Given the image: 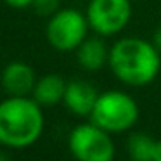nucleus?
Segmentation results:
<instances>
[{
    "mask_svg": "<svg viewBox=\"0 0 161 161\" xmlns=\"http://www.w3.org/2000/svg\"><path fill=\"white\" fill-rule=\"evenodd\" d=\"M126 151L132 161H161V140L142 132L128 137Z\"/></svg>",
    "mask_w": 161,
    "mask_h": 161,
    "instance_id": "9b49d317",
    "label": "nucleus"
},
{
    "mask_svg": "<svg viewBox=\"0 0 161 161\" xmlns=\"http://www.w3.org/2000/svg\"><path fill=\"white\" fill-rule=\"evenodd\" d=\"M108 66L123 85L146 87L161 69V52L151 40L125 36L109 49Z\"/></svg>",
    "mask_w": 161,
    "mask_h": 161,
    "instance_id": "f257e3e1",
    "label": "nucleus"
},
{
    "mask_svg": "<svg viewBox=\"0 0 161 161\" xmlns=\"http://www.w3.org/2000/svg\"><path fill=\"white\" fill-rule=\"evenodd\" d=\"M5 4L12 9H26V7H31L33 0H4Z\"/></svg>",
    "mask_w": 161,
    "mask_h": 161,
    "instance_id": "ddd939ff",
    "label": "nucleus"
},
{
    "mask_svg": "<svg viewBox=\"0 0 161 161\" xmlns=\"http://www.w3.org/2000/svg\"><path fill=\"white\" fill-rule=\"evenodd\" d=\"M75 52H76V61L80 68L90 73L102 69L109 61V49L106 47L102 36L99 35L87 36Z\"/></svg>",
    "mask_w": 161,
    "mask_h": 161,
    "instance_id": "1a4fd4ad",
    "label": "nucleus"
},
{
    "mask_svg": "<svg viewBox=\"0 0 161 161\" xmlns=\"http://www.w3.org/2000/svg\"><path fill=\"white\" fill-rule=\"evenodd\" d=\"M66 81H64L63 76L56 73L45 75V76L38 78L35 83V88L31 92V97L38 102L40 106H45V108H50V106H56L59 102H63L64 99V92H66Z\"/></svg>",
    "mask_w": 161,
    "mask_h": 161,
    "instance_id": "9d476101",
    "label": "nucleus"
},
{
    "mask_svg": "<svg viewBox=\"0 0 161 161\" xmlns=\"http://www.w3.org/2000/svg\"><path fill=\"white\" fill-rule=\"evenodd\" d=\"M2 87H4L5 94L12 95V97H26L33 92L36 83L35 69L30 64L21 63V61H14V63L7 64L2 71Z\"/></svg>",
    "mask_w": 161,
    "mask_h": 161,
    "instance_id": "0eeeda50",
    "label": "nucleus"
},
{
    "mask_svg": "<svg viewBox=\"0 0 161 161\" xmlns=\"http://www.w3.org/2000/svg\"><path fill=\"white\" fill-rule=\"evenodd\" d=\"M111 135L92 121L80 123L71 130L68 147L76 161H113L116 146Z\"/></svg>",
    "mask_w": 161,
    "mask_h": 161,
    "instance_id": "20e7f679",
    "label": "nucleus"
},
{
    "mask_svg": "<svg viewBox=\"0 0 161 161\" xmlns=\"http://www.w3.org/2000/svg\"><path fill=\"white\" fill-rule=\"evenodd\" d=\"M90 121L109 133H123L139 119V106L135 99L123 90L101 92L90 113Z\"/></svg>",
    "mask_w": 161,
    "mask_h": 161,
    "instance_id": "7ed1b4c3",
    "label": "nucleus"
},
{
    "mask_svg": "<svg viewBox=\"0 0 161 161\" xmlns=\"http://www.w3.org/2000/svg\"><path fill=\"white\" fill-rule=\"evenodd\" d=\"M87 16L78 9H59L49 18L45 28L47 42L59 52H73L88 36Z\"/></svg>",
    "mask_w": 161,
    "mask_h": 161,
    "instance_id": "39448f33",
    "label": "nucleus"
},
{
    "mask_svg": "<svg viewBox=\"0 0 161 161\" xmlns=\"http://www.w3.org/2000/svg\"><path fill=\"white\" fill-rule=\"evenodd\" d=\"M151 42H153L154 45H156V49L161 52V26H158V28L154 30V35H153V40H151Z\"/></svg>",
    "mask_w": 161,
    "mask_h": 161,
    "instance_id": "4468645a",
    "label": "nucleus"
},
{
    "mask_svg": "<svg viewBox=\"0 0 161 161\" xmlns=\"http://www.w3.org/2000/svg\"><path fill=\"white\" fill-rule=\"evenodd\" d=\"M45 125L42 106L35 99L9 95L0 102V144L25 149L40 139Z\"/></svg>",
    "mask_w": 161,
    "mask_h": 161,
    "instance_id": "f03ea898",
    "label": "nucleus"
},
{
    "mask_svg": "<svg viewBox=\"0 0 161 161\" xmlns=\"http://www.w3.org/2000/svg\"><path fill=\"white\" fill-rule=\"evenodd\" d=\"M87 21L99 36H114L128 26L132 19L130 0H90L87 5Z\"/></svg>",
    "mask_w": 161,
    "mask_h": 161,
    "instance_id": "423d86ee",
    "label": "nucleus"
},
{
    "mask_svg": "<svg viewBox=\"0 0 161 161\" xmlns=\"http://www.w3.org/2000/svg\"><path fill=\"white\" fill-rule=\"evenodd\" d=\"M61 0H33V11L42 18H50L59 11Z\"/></svg>",
    "mask_w": 161,
    "mask_h": 161,
    "instance_id": "f8f14e48",
    "label": "nucleus"
},
{
    "mask_svg": "<svg viewBox=\"0 0 161 161\" xmlns=\"http://www.w3.org/2000/svg\"><path fill=\"white\" fill-rule=\"evenodd\" d=\"M99 97V92L92 83L85 80H71L66 85L63 104L69 113L75 116H90L92 109L95 106V101Z\"/></svg>",
    "mask_w": 161,
    "mask_h": 161,
    "instance_id": "6e6552de",
    "label": "nucleus"
}]
</instances>
